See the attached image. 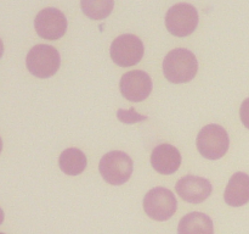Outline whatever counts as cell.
Returning <instances> with one entry per match:
<instances>
[{"label": "cell", "instance_id": "cell-5", "mask_svg": "<svg viewBox=\"0 0 249 234\" xmlns=\"http://www.w3.org/2000/svg\"><path fill=\"white\" fill-rule=\"evenodd\" d=\"M177 207V197L167 188H153L143 197V210L155 221L169 219L175 214Z\"/></svg>", "mask_w": 249, "mask_h": 234}, {"label": "cell", "instance_id": "cell-15", "mask_svg": "<svg viewBox=\"0 0 249 234\" xmlns=\"http://www.w3.org/2000/svg\"><path fill=\"white\" fill-rule=\"evenodd\" d=\"M80 6L89 19L102 20L112 12L114 0H80Z\"/></svg>", "mask_w": 249, "mask_h": 234}, {"label": "cell", "instance_id": "cell-18", "mask_svg": "<svg viewBox=\"0 0 249 234\" xmlns=\"http://www.w3.org/2000/svg\"><path fill=\"white\" fill-rule=\"evenodd\" d=\"M2 53H4V44H2V40L0 39V58H1Z\"/></svg>", "mask_w": 249, "mask_h": 234}, {"label": "cell", "instance_id": "cell-21", "mask_svg": "<svg viewBox=\"0 0 249 234\" xmlns=\"http://www.w3.org/2000/svg\"><path fill=\"white\" fill-rule=\"evenodd\" d=\"M0 234H4V233H0Z\"/></svg>", "mask_w": 249, "mask_h": 234}, {"label": "cell", "instance_id": "cell-7", "mask_svg": "<svg viewBox=\"0 0 249 234\" xmlns=\"http://www.w3.org/2000/svg\"><path fill=\"white\" fill-rule=\"evenodd\" d=\"M143 44L134 34L117 37L111 45V58L121 67H130L141 61Z\"/></svg>", "mask_w": 249, "mask_h": 234}, {"label": "cell", "instance_id": "cell-12", "mask_svg": "<svg viewBox=\"0 0 249 234\" xmlns=\"http://www.w3.org/2000/svg\"><path fill=\"white\" fill-rule=\"evenodd\" d=\"M225 202L230 206L240 207L249 201V176L237 172L230 178L224 194Z\"/></svg>", "mask_w": 249, "mask_h": 234}, {"label": "cell", "instance_id": "cell-9", "mask_svg": "<svg viewBox=\"0 0 249 234\" xmlns=\"http://www.w3.org/2000/svg\"><path fill=\"white\" fill-rule=\"evenodd\" d=\"M121 92L129 101H142L152 92V79L143 71H130L121 79Z\"/></svg>", "mask_w": 249, "mask_h": 234}, {"label": "cell", "instance_id": "cell-14", "mask_svg": "<svg viewBox=\"0 0 249 234\" xmlns=\"http://www.w3.org/2000/svg\"><path fill=\"white\" fill-rule=\"evenodd\" d=\"M87 156L77 148L66 149L60 156L58 165L61 171L67 176H78L87 167Z\"/></svg>", "mask_w": 249, "mask_h": 234}, {"label": "cell", "instance_id": "cell-19", "mask_svg": "<svg viewBox=\"0 0 249 234\" xmlns=\"http://www.w3.org/2000/svg\"><path fill=\"white\" fill-rule=\"evenodd\" d=\"M4 217H5V214H4V211H2V210L0 209V224H1L2 222H4Z\"/></svg>", "mask_w": 249, "mask_h": 234}, {"label": "cell", "instance_id": "cell-16", "mask_svg": "<svg viewBox=\"0 0 249 234\" xmlns=\"http://www.w3.org/2000/svg\"><path fill=\"white\" fill-rule=\"evenodd\" d=\"M118 117L121 121L126 122V123H131V122L142 121V119H146V117L140 116V115H138V114H134V110H130V111H123V110H119Z\"/></svg>", "mask_w": 249, "mask_h": 234}, {"label": "cell", "instance_id": "cell-3", "mask_svg": "<svg viewBox=\"0 0 249 234\" xmlns=\"http://www.w3.org/2000/svg\"><path fill=\"white\" fill-rule=\"evenodd\" d=\"M197 149L203 157L218 160L228 153L230 140L228 132L219 124H208L203 127L197 136Z\"/></svg>", "mask_w": 249, "mask_h": 234}, {"label": "cell", "instance_id": "cell-10", "mask_svg": "<svg viewBox=\"0 0 249 234\" xmlns=\"http://www.w3.org/2000/svg\"><path fill=\"white\" fill-rule=\"evenodd\" d=\"M178 195L190 204H201L212 194L211 182L197 176H185L175 185Z\"/></svg>", "mask_w": 249, "mask_h": 234}, {"label": "cell", "instance_id": "cell-13", "mask_svg": "<svg viewBox=\"0 0 249 234\" xmlns=\"http://www.w3.org/2000/svg\"><path fill=\"white\" fill-rule=\"evenodd\" d=\"M178 234H214L213 221L202 212H191L181 218Z\"/></svg>", "mask_w": 249, "mask_h": 234}, {"label": "cell", "instance_id": "cell-6", "mask_svg": "<svg viewBox=\"0 0 249 234\" xmlns=\"http://www.w3.org/2000/svg\"><path fill=\"white\" fill-rule=\"evenodd\" d=\"M198 24V12L191 4L180 2L168 10L165 15L167 29L175 37H186L194 33Z\"/></svg>", "mask_w": 249, "mask_h": 234}, {"label": "cell", "instance_id": "cell-17", "mask_svg": "<svg viewBox=\"0 0 249 234\" xmlns=\"http://www.w3.org/2000/svg\"><path fill=\"white\" fill-rule=\"evenodd\" d=\"M240 116L242 123L245 124V127H247L249 129V98H247V99L242 102V105H241Z\"/></svg>", "mask_w": 249, "mask_h": 234}, {"label": "cell", "instance_id": "cell-11", "mask_svg": "<svg viewBox=\"0 0 249 234\" xmlns=\"http://www.w3.org/2000/svg\"><path fill=\"white\" fill-rule=\"evenodd\" d=\"M151 165L160 175H173L181 165V155L175 146L160 144L153 149Z\"/></svg>", "mask_w": 249, "mask_h": 234}, {"label": "cell", "instance_id": "cell-4", "mask_svg": "<svg viewBox=\"0 0 249 234\" xmlns=\"http://www.w3.org/2000/svg\"><path fill=\"white\" fill-rule=\"evenodd\" d=\"M100 173L107 183L122 185L128 182L133 173V161L123 151L107 153L100 161Z\"/></svg>", "mask_w": 249, "mask_h": 234}, {"label": "cell", "instance_id": "cell-8", "mask_svg": "<svg viewBox=\"0 0 249 234\" xmlns=\"http://www.w3.org/2000/svg\"><path fill=\"white\" fill-rule=\"evenodd\" d=\"M34 27L39 37L48 40L60 39L67 29V20L60 10L46 7L36 15Z\"/></svg>", "mask_w": 249, "mask_h": 234}, {"label": "cell", "instance_id": "cell-20", "mask_svg": "<svg viewBox=\"0 0 249 234\" xmlns=\"http://www.w3.org/2000/svg\"><path fill=\"white\" fill-rule=\"evenodd\" d=\"M2 150V140H1V136H0V153Z\"/></svg>", "mask_w": 249, "mask_h": 234}, {"label": "cell", "instance_id": "cell-2", "mask_svg": "<svg viewBox=\"0 0 249 234\" xmlns=\"http://www.w3.org/2000/svg\"><path fill=\"white\" fill-rule=\"evenodd\" d=\"M61 58L57 49L46 44H38L29 50L26 65L29 72L38 78H49L60 68Z\"/></svg>", "mask_w": 249, "mask_h": 234}, {"label": "cell", "instance_id": "cell-1", "mask_svg": "<svg viewBox=\"0 0 249 234\" xmlns=\"http://www.w3.org/2000/svg\"><path fill=\"white\" fill-rule=\"evenodd\" d=\"M198 62L194 53L187 49H174L169 51L163 61V73L169 82L179 84L187 83L195 78Z\"/></svg>", "mask_w": 249, "mask_h": 234}]
</instances>
